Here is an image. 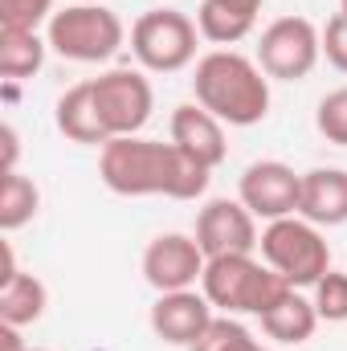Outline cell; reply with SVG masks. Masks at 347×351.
<instances>
[{"mask_svg":"<svg viewBox=\"0 0 347 351\" xmlns=\"http://www.w3.org/2000/svg\"><path fill=\"white\" fill-rule=\"evenodd\" d=\"M98 176L115 196H168V200H196L204 196L213 168L176 147L172 139H143L119 135L98 147Z\"/></svg>","mask_w":347,"mask_h":351,"instance_id":"cell-1","label":"cell"},{"mask_svg":"<svg viewBox=\"0 0 347 351\" xmlns=\"http://www.w3.org/2000/svg\"><path fill=\"white\" fill-rule=\"evenodd\" d=\"M192 94L229 127H258L270 114V74L258 66V58H246L237 49L204 53L192 74Z\"/></svg>","mask_w":347,"mask_h":351,"instance_id":"cell-2","label":"cell"},{"mask_svg":"<svg viewBox=\"0 0 347 351\" xmlns=\"http://www.w3.org/2000/svg\"><path fill=\"white\" fill-rule=\"evenodd\" d=\"M200 290L225 315H254V319H261L294 286L278 269L254 262V254H229V258H208Z\"/></svg>","mask_w":347,"mask_h":351,"instance_id":"cell-3","label":"cell"},{"mask_svg":"<svg viewBox=\"0 0 347 351\" xmlns=\"http://www.w3.org/2000/svg\"><path fill=\"white\" fill-rule=\"evenodd\" d=\"M45 41L66 62L98 66V62H110L123 49L127 29H123L115 8H106L98 0H74L62 12H53V21L45 25Z\"/></svg>","mask_w":347,"mask_h":351,"instance_id":"cell-4","label":"cell"},{"mask_svg":"<svg viewBox=\"0 0 347 351\" xmlns=\"http://www.w3.org/2000/svg\"><path fill=\"white\" fill-rule=\"evenodd\" d=\"M261 258L270 269H278L290 286L307 290L315 286L327 269H331V245L323 237L319 225H311L307 217H282V221H270L261 229V241H258Z\"/></svg>","mask_w":347,"mask_h":351,"instance_id":"cell-5","label":"cell"},{"mask_svg":"<svg viewBox=\"0 0 347 351\" xmlns=\"http://www.w3.org/2000/svg\"><path fill=\"white\" fill-rule=\"evenodd\" d=\"M200 29L180 8H147L131 25V53L152 74H180L196 62Z\"/></svg>","mask_w":347,"mask_h":351,"instance_id":"cell-6","label":"cell"},{"mask_svg":"<svg viewBox=\"0 0 347 351\" xmlns=\"http://www.w3.org/2000/svg\"><path fill=\"white\" fill-rule=\"evenodd\" d=\"M323 58V29L307 16H278L258 37V66L274 82H302Z\"/></svg>","mask_w":347,"mask_h":351,"instance_id":"cell-7","label":"cell"},{"mask_svg":"<svg viewBox=\"0 0 347 351\" xmlns=\"http://www.w3.org/2000/svg\"><path fill=\"white\" fill-rule=\"evenodd\" d=\"M94 90V106L102 114V127L110 139L119 135H139L147 123H152V110H156V90L147 82L143 70H106L98 78H90Z\"/></svg>","mask_w":347,"mask_h":351,"instance_id":"cell-8","label":"cell"},{"mask_svg":"<svg viewBox=\"0 0 347 351\" xmlns=\"http://www.w3.org/2000/svg\"><path fill=\"white\" fill-rule=\"evenodd\" d=\"M298 196H302V176L282 160H258L241 172L237 184V200L258 217V221H282L298 213Z\"/></svg>","mask_w":347,"mask_h":351,"instance_id":"cell-9","label":"cell"},{"mask_svg":"<svg viewBox=\"0 0 347 351\" xmlns=\"http://www.w3.org/2000/svg\"><path fill=\"white\" fill-rule=\"evenodd\" d=\"M204 250V258H229V254H254L261 241L258 217L229 196L208 200L196 213V233H192Z\"/></svg>","mask_w":347,"mask_h":351,"instance_id":"cell-10","label":"cell"},{"mask_svg":"<svg viewBox=\"0 0 347 351\" xmlns=\"http://www.w3.org/2000/svg\"><path fill=\"white\" fill-rule=\"evenodd\" d=\"M204 265H208V258H204L200 241L188 233H160L143 250V278L156 294L192 290L204 278Z\"/></svg>","mask_w":347,"mask_h":351,"instance_id":"cell-11","label":"cell"},{"mask_svg":"<svg viewBox=\"0 0 347 351\" xmlns=\"http://www.w3.org/2000/svg\"><path fill=\"white\" fill-rule=\"evenodd\" d=\"M217 319V306L204 298V290H172V294H160L156 302H152V315H147V323H152V331H156V339L160 343H168V348H192L200 335H204V327Z\"/></svg>","mask_w":347,"mask_h":351,"instance_id":"cell-12","label":"cell"},{"mask_svg":"<svg viewBox=\"0 0 347 351\" xmlns=\"http://www.w3.org/2000/svg\"><path fill=\"white\" fill-rule=\"evenodd\" d=\"M172 143L184 147L188 156H196L200 164H208V168H221L225 156H229L225 123L217 114H208L200 102H184V106L172 110Z\"/></svg>","mask_w":347,"mask_h":351,"instance_id":"cell-13","label":"cell"},{"mask_svg":"<svg viewBox=\"0 0 347 351\" xmlns=\"http://www.w3.org/2000/svg\"><path fill=\"white\" fill-rule=\"evenodd\" d=\"M298 217H307L319 229L347 225V172L344 168H311V172H302Z\"/></svg>","mask_w":347,"mask_h":351,"instance_id":"cell-14","label":"cell"},{"mask_svg":"<svg viewBox=\"0 0 347 351\" xmlns=\"http://www.w3.org/2000/svg\"><path fill=\"white\" fill-rule=\"evenodd\" d=\"M265 0H200L196 8V29L213 45H237L254 33L258 12Z\"/></svg>","mask_w":347,"mask_h":351,"instance_id":"cell-15","label":"cell"},{"mask_svg":"<svg viewBox=\"0 0 347 351\" xmlns=\"http://www.w3.org/2000/svg\"><path fill=\"white\" fill-rule=\"evenodd\" d=\"M53 123H58V131H62L70 143L102 147V143L110 139L106 127H102V114H98V106H94L90 78L86 82H78V86H70L62 98H58V106H53Z\"/></svg>","mask_w":347,"mask_h":351,"instance_id":"cell-16","label":"cell"},{"mask_svg":"<svg viewBox=\"0 0 347 351\" xmlns=\"http://www.w3.org/2000/svg\"><path fill=\"white\" fill-rule=\"evenodd\" d=\"M323 319H319V311H315V302L311 298H302L298 294V286L294 290H286L265 315H261V331L274 339V343H282V348H298V343H307L311 335H315V327H319Z\"/></svg>","mask_w":347,"mask_h":351,"instance_id":"cell-17","label":"cell"},{"mask_svg":"<svg viewBox=\"0 0 347 351\" xmlns=\"http://www.w3.org/2000/svg\"><path fill=\"white\" fill-rule=\"evenodd\" d=\"M49 306V290L37 274H16L8 282H0V323H12V327H33Z\"/></svg>","mask_w":347,"mask_h":351,"instance_id":"cell-18","label":"cell"},{"mask_svg":"<svg viewBox=\"0 0 347 351\" xmlns=\"http://www.w3.org/2000/svg\"><path fill=\"white\" fill-rule=\"evenodd\" d=\"M45 49H49V41L29 29H0V74L12 82L33 78L45 66Z\"/></svg>","mask_w":347,"mask_h":351,"instance_id":"cell-19","label":"cell"},{"mask_svg":"<svg viewBox=\"0 0 347 351\" xmlns=\"http://www.w3.org/2000/svg\"><path fill=\"white\" fill-rule=\"evenodd\" d=\"M41 208V188L21 172H4L0 180V229L16 233L21 225H29Z\"/></svg>","mask_w":347,"mask_h":351,"instance_id":"cell-20","label":"cell"},{"mask_svg":"<svg viewBox=\"0 0 347 351\" xmlns=\"http://www.w3.org/2000/svg\"><path fill=\"white\" fill-rule=\"evenodd\" d=\"M254 348H258V339L250 335V327H241L233 315H217L188 351H254Z\"/></svg>","mask_w":347,"mask_h":351,"instance_id":"cell-21","label":"cell"},{"mask_svg":"<svg viewBox=\"0 0 347 351\" xmlns=\"http://www.w3.org/2000/svg\"><path fill=\"white\" fill-rule=\"evenodd\" d=\"M315 311L323 323H347V274L344 269H327L315 286Z\"/></svg>","mask_w":347,"mask_h":351,"instance_id":"cell-22","label":"cell"},{"mask_svg":"<svg viewBox=\"0 0 347 351\" xmlns=\"http://www.w3.org/2000/svg\"><path fill=\"white\" fill-rule=\"evenodd\" d=\"M315 127L327 143L335 147H347V86L327 90L319 98V110H315Z\"/></svg>","mask_w":347,"mask_h":351,"instance_id":"cell-23","label":"cell"},{"mask_svg":"<svg viewBox=\"0 0 347 351\" xmlns=\"http://www.w3.org/2000/svg\"><path fill=\"white\" fill-rule=\"evenodd\" d=\"M53 21V0H0V29H29Z\"/></svg>","mask_w":347,"mask_h":351,"instance_id":"cell-24","label":"cell"},{"mask_svg":"<svg viewBox=\"0 0 347 351\" xmlns=\"http://www.w3.org/2000/svg\"><path fill=\"white\" fill-rule=\"evenodd\" d=\"M323 58L347 74V12H335L327 25H323Z\"/></svg>","mask_w":347,"mask_h":351,"instance_id":"cell-25","label":"cell"},{"mask_svg":"<svg viewBox=\"0 0 347 351\" xmlns=\"http://www.w3.org/2000/svg\"><path fill=\"white\" fill-rule=\"evenodd\" d=\"M0 139H4V172H16V156H21V139H16V127H12V123H4Z\"/></svg>","mask_w":347,"mask_h":351,"instance_id":"cell-26","label":"cell"},{"mask_svg":"<svg viewBox=\"0 0 347 351\" xmlns=\"http://www.w3.org/2000/svg\"><path fill=\"white\" fill-rule=\"evenodd\" d=\"M0 351H29V343L21 339V327L0 323Z\"/></svg>","mask_w":347,"mask_h":351,"instance_id":"cell-27","label":"cell"},{"mask_svg":"<svg viewBox=\"0 0 347 351\" xmlns=\"http://www.w3.org/2000/svg\"><path fill=\"white\" fill-rule=\"evenodd\" d=\"M339 12H347V0H339Z\"/></svg>","mask_w":347,"mask_h":351,"instance_id":"cell-28","label":"cell"},{"mask_svg":"<svg viewBox=\"0 0 347 351\" xmlns=\"http://www.w3.org/2000/svg\"><path fill=\"white\" fill-rule=\"evenodd\" d=\"M254 351H270V348H261V343H258V348H254Z\"/></svg>","mask_w":347,"mask_h":351,"instance_id":"cell-29","label":"cell"},{"mask_svg":"<svg viewBox=\"0 0 347 351\" xmlns=\"http://www.w3.org/2000/svg\"><path fill=\"white\" fill-rule=\"evenodd\" d=\"M29 351H45V348H29Z\"/></svg>","mask_w":347,"mask_h":351,"instance_id":"cell-30","label":"cell"}]
</instances>
